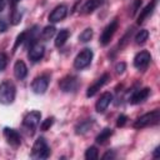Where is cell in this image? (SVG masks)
Instances as JSON below:
<instances>
[{
	"instance_id": "obj_1",
	"label": "cell",
	"mask_w": 160,
	"mask_h": 160,
	"mask_svg": "<svg viewBox=\"0 0 160 160\" xmlns=\"http://www.w3.org/2000/svg\"><path fill=\"white\" fill-rule=\"evenodd\" d=\"M15 95H16L15 85L10 80H5L0 84V104L2 105L12 104V101L15 100Z\"/></svg>"
},
{
	"instance_id": "obj_2",
	"label": "cell",
	"mask_w": 160,
	"mask_h": 160,
	"mask_svg": "<svg viewBox=\"0 0 160 160\" xmlns=\"http://www.w3.org/2000/svg\"><path fill=\"white\" fill-rule=\"evenodd\" d=\"M50 155V148L48 145V142L45 141L44 138H39L36 139V141L32 145L31 149V158L32 159H48Z\"/></svg>"
},
{
	"instance_id": "obj_3",
	"label": "cell",
	"mask_w": 160,
	"mask_h": 160,
	"mask_svg": "<svg viewBox=\"0 0 160 160\" xmlns=\"http://www.w3.org/2000/svg\"><path fill=\"white\" fill-rule=\"evenodd\" d=\"M160 120V112L159 110H154L151 112H148V114H144L142 116L138 118L134 122V128L135 129H142V128H146V126H151V125H155L158 124Z\"/></svg>"
},
{
	"instance_id": "obj_4",
	"label": "cell",
	"mask_w": 160,
	"mask_h": 160,
	"mask_svg": "<svg viewBox=\"0 0 160 160\" xmlns=\"http://www.w3.org/2000/svg\"><path fill=\"white\" fill-rule=\"evenodd\" d=\"M91 60H92V50L91 49H84L76 55V58L74 60V68L78 70H82L90 65Z\"/></svg>"
},
{
	"instance_id": "obj_5",
	"label": "cell",
	"mask_w": 160,
	"mask_h": 160,
	"mask_svg": "<svg viewBox=\"0 0 160 160\" xmlns=\"http://www.w3.org/2000/svg\"><path fill=\"white\" fill-rule=\"evenodd\" d=\"M116 29H118V20L115 19V20H112L110 24H108V25L105 26V29L102 30V34H101V36H100V44L104 45V46L108 45V44L110 42V40L112 39V36H114Z\"/></svg>"
},
{
	"instance_id": "obj_6",
	"label": "cell",
	"mask_w": 160,
	"mask_h": 160,
	"mask_svg": "<svg viewBox=\"0 0 160 160\" xmlns=\"http://www.w3.org/2000/svg\"><path fill=\"white\" fill-rule=\"evenodd\" d=\"M60 89L65 92H70V91H75L79 86V80L76 76H72V75H68L65 76L60 82Z\"/></svg>"
},
{
	"instance_id": "obj_7",
	"label": "cell",
	"mask_w": 160,
	"mask_h": 160,
	"mask_svg": "<svg viewBox=\"0 0 160 160\" xmlns=\"http://www.w3.org/2000/svg\"><path fill=\"white\" fill-rule=\"evenodd\" d=\"M48 85H49V78L46 75H41L34 79L31 84V89L35 94H44L48 89Z\"/></svg>"
},
{
	"instance_id": "obj_8",
	"label": "cell",
	"mask_w": 160,
	"mask_h": 160,
	"mask_svg": "<svg viewBox=\"0 0 160 160\" xmlns=\"http://www.w3.org/2000/svg\"><path fill=\"white\" fill-rule=\"evenodd\" d=\"M40 119H41V112H40V111H38V110L30 111V112L26 114L25 118H24V126H26V128L30 129V130H34V129L39 125Z\"/></svg>"
},
{
	"instance_id": "obj_9",
	"label": "cell",
	"mask_w": 160,
	"mask_h": 160,
	"mask_svg": "<svg viewBox=\"0 0 160 160\" xmlns=\"http://www.w3.org/2000/svg\"><path fill=\"white\" fill-rule=\"evenodd\" d=\"M150 60H151V56L148 51H140L134 58V66L139 70H145L150 64Z\"/></svg>"
},
{
	"instance_id": "obj_10",
	"label": "cell",
	"mask_w": 160,
	"mask_h": 160,
	"mask_svg": "<svg viewBox=\"0 0 160 160\" xmlns=\"http://www.w3.org/2000/svg\"><path fill=\"white\" fill-rule=\"evenodd\" d=\"M44 52H45V48L44 45L39 44V42H34L32 45H30L29 48V52H28V56L31 61H39L42 56H44Z\"/></svg>"
},
{
	"instance_id": "obj_11",
	"label": "cell",
	"mask_w": 160,
	"mask_h": 160,
	"mask_svg": "<svg viewBox=\"0 0 160 160\" xmlns=\"http://www.w3.org/2000/svg\"><path fill=\"white\" fill-rule=\"evenodd\" d=\"M4 136L6 139V141L14 146V148H18L20 144H21V138L19 135V132L14 129H10V128H5L4 129Z\"/></svg>"
},
{
	"instance_id": "obj_12",
	"label": "cell",
	"mask_w": 160,
	"mask_h": 160,
	"mask_svg": "<svg viewBox=\"0 0 160 160\" xmlns=\"http://www.w3.org/2000/svg\"><path fill=\"white\" fill-rule=\"evenodd\" d=\"M108 80H109V74H104V75H101L91 86H89V89H88V91H86V96L88 98H91V96H94L106 82H108Z\"/></svg>"
},
{
	"instance_id": "obj_13",
	"label": "cell",
	"mask_w": 160,
	"mask_h": 160,
	"mask_svg": "<svg viewBox=\"0 0 160 160\" xmlns=\"http://www.w3.org/2000/svg\"><path fill=\"white\" fill-rule=\"evenodd\" d=\"M66 14H68V8H66L65 5H59V6H56V8L50 12V15H49V21H51V22H59V21H61L62 19H65Z\"/></svg>"
},
{
	"instance_id": "obj_14",
	"label": "cell",
	"mask_w": 160,
	"mask_h": 160,
	"mask_svg": "<svg viewBox=\"0 0 160 160\" xmlns=\"http://www.w3.org/2000/svg\"><path fill=\"white\" fill-rule=\"evenodd\" d=\"M111 101H112V95H111L110 92H104V94H101V96L99 98V100H98L96 104H95V110H96L98 112H104V111L108 109V106L110 105Z\"/></svg>"
},
{
	"instance_id": "obj_15",
	"label": "cell",
	"mask_w": 160,
	"mask_h": 160,
	"mask_svg": "<svg viewBox=\"0 0 160 160\" xmlns=\"http://www.w3.org/2000/svg\"><path fill=\"white\" fill-rule=\"evenodd\" d=\"M149 94H150V89L149 88H144V89H140V90H136V91H134L132 92V95L130 96V102L131 104H140V102H142L144 100H146L148 99V96H149Z\"/></svg>"
},
{
	"instance_id": "obj_16",
	"label": "cell",
	"mask_w": 160,
	"mask_h": 160,
	"mask_svg": "<svg viewBox=\"0 0 160 160\" xmlns=\"http://www.w3.org/2000/svg\"><path fill=\"white\" fill-rule=\"evenodd\" d=\"M14 75L19 80H22V79L26 78V75H28V68H26V64L22 60H18L15 62V65H14Z\"/></svg>"
},
{
	"instance_id": "obj_17",
	"label": "cell",
	"mask_w": 160,
	"mask_h": 160,
	"mask_svg": "<svg viewBox=\"0 0 160 160\" xmlns=\"http://www.w3.org/2000/svg\"><path fill=\"white\" fill-rule=\"evenodd\" d=\"M155 4H156V1L152 0L151 2H149V4L140 11V15H139V18H138V24H141V22L152 12V10H154V8H155Z\"/></svg>"
},
{
	"instance_id": "obj_18",
	"label": "cell",
	"mask_w": 160,
	"mask_h": 160,
	"mask_svg": "<svg viewBox=\"0 0 160 160\" xmlns=\"http://www.w3.org/2000/svg\"><path fill=\"white\" fill-rule=\"evenodd\" d=\"M11 6V14H10V22L12 25H18L21 20V12L18 10V4L16 2H10Z\"/></svg>"
},
{
	"instance_id": "obj_19",
	"label": "cell",
	"mask_w": 160,
	"mask_h": 160,
	"mask_svg": "<svg viewBox=\"0 0 160 160\" xmlns=\"http://www.w3.org/2000/svg\"><path fill=\"white\" fill-rule=\"evenodd\" d=\"M101 4H102V0H88L82 6V12L84 14H90L94 10H96Z\"/></svg>"
},
{
	"instance_id": "obj_20",
	"label": "cell",
	"mask_w": 160,
	"mask_h": 160,
	"mask_svg": "<svg viewBox=\"0 0 160 160\" xmlns=\"http://www.w3.org/2000/svg\"><path fill=\"white\" fill-rule=\"evenodd\" d=\"M92 125H94V120H92V119H88V120L81 121V122L78 124L76 128H75L76 134H85V132H88V131L91 129Z\"/></svg>"
},
{
	"instance_id": "obj_21",
	"label": "cell",
	"mask_w": 160,
	"mask_h": 160,
	"mask_svg": "<svg viewBox=\"0 0 160 160\" xmlns=\"http://www.w3.org/2000/svg\"><path fill=\"white\" fill-rule=\"evenodd\" d=\"M69 35H70V31H69V30H66V29L60 30V32H59V34L56 35V38H55V46L61 48V46L66 42Z\"/></svg>"
},
{
	"instance_id": "obj_22",
	"label": "cell",
	"mask_w": 160,
	"mask_h": 160,
	"mask_svg": "<svg viewBox=\"0 0 160 160\" xmlns=\"http://www.w3.org/2000/svg\"><path fill=\"white\" fill-rule=\"evenodd\" d=\"M55 28L54 26H51V25H49V26H45L42 30H41V34H40V38L42 39V40H49V39H51L52 36H54V34H55Z\"/></svg>"
},
{
	"instance_id": "obj_23",
	"label": "cell",
	"mask_w": 160,
	"mask_h": 160,
	"mask_svg": "<svg viewBox=\"0 0 160 160\" xmlns=\"http://www.w3.org/2000/svg\"><path fill=\"white\" fill-rule=\"evenodd\" d=\"M111 134H112V131H111V129H109V128H105L104 130H101V132L96 136V142H99V144H104L110 136H111Z\"/></svg>"
},
{
	"instance_id": "obj_24",
	"label": "cell",
	"mask_w": 160,
	"mask_h": 160,
	"mask_svg": "<svg viewBox=\"0 0 160 160\" xmlns=\"http://www.w3.org/2000/svg\"><path fill=\"white\" fill-rule=\"evenodd\" d=\"M98 158H99L98 149H96L95 146L88 148V150L85 151V159H86V160H96Z\"/></svg>"
},
{
	"instance_id": "obj_25",
	"label": "cell",
	"mask_w": 160,
	"mask_h": 160,
	"mask_svg": "<svg viewBox=\"0 0 160 160\" xmlns=\"http://www.w3.org/2000/svg\"><path fill=\"white\" fill-rule=\"evenodd\" d=\"M148 38H149V31L148 30H140L138 34H136V36H135V42L136 44H144L146 40H148Z\"/></svg>"
},
{
	"instance_id": "obj_26",
	"label": "cell",
	"mask_w": 160,
	"mask_h": 160,
	"mask_svg": "<svg viewBox=\"0 0 160 160\" xmlns=\"http://www.w3.org/2000/svg\"><path fill=\"white\" fill-rule=\"evenodd\" d=\"M91 38H92V29H91V28L85 29V30L79 35V40H80L81 42H88V41L91 40Z\"/></svg>"
},
{
	"instance_id": "obj_27",
	"label": "cell",
	"mask_w": 160,
	"mask_h": 160,
	"mask_svg": "<svg viewBox=\"0 0 160 160\" xmlns=\"http://www.w3.org/2000/svg\"><path fill=\"white\" fill-rule=\"evenodd\" d=\"M52 124H54V118H48L46 120H44V121L41 122L40 129H41L42 131H46V130H49V129L52 126Z\"/></svg>"
},
{
	"instance_id": "obj_28",
	"label": "cell",
	"mask_w": 160,
	"mask_h": 160,
	"mask_svg": "<svg viewBox=\"0 0 160 160\" xmlns=\"http://www.w3.org/2000/svg\"><path fill=\"white\" fill-rule=\"evenodd\" d=\"M8 64V56L4 52H0V72L6 68Z\"/></svg>"
},
{
	"instance_id": "obj_29",
	"label": "cell",
	"mask_w": 160,
	"mask_h": 160,
	"mask_svg": "<svg viewBox=\"0 0 160 160\" xmlns=\"http://www.w3.org/2000/svg\"><path fill=\"white\" fill-rule=\"evenodd\" d=\"M25 35H26V32H21L18 38H16V41H15V45H14V50L21 44V42H24L25 41Z\"/></svg>"
},
{
	"instance_id": "obj_30",
	"label": "cell",
	"mask_w": 160,
	"mask_h": 160,
	"mask_svg": "<svg viewBox=\"0 0 160 160\" xmlns=\"http://www.w3.org/2000/svg\"><path fill=\"white\" fill-rule=\"evenodd\" d=\"M125 68H126L125 62H119V64H118V65L115 66L116 74H122V72H124V70H125Z\"/></svg>"
},
{
	"instance_id": "obj_31",
	"label": "cell",
	"mask_w": 160,
	"mask_h": 160,
	"mask_svg": "<svg viewBox=\"0 0 160 160\" xmlns=\"http://www.w3.org/2000/svg\"><path fill=\"white\" fill-rule=\"evenodd\" d=\"M126 120H128L126 115H120V116L118 118L116 125H118V126H124V125H125V122H126Z\"/></svg>"
},
{
	"instance_id": "obj_32",
	"label": "cell",
	"mask_w": 160,
	"mask_h": 160,
	"mask_svg": "<svg viewBox=\"0 0 160 160\" xmlns=\"http://www.w3.org/2000/svg\"><path fill=\"white\" fill-rule=\"evenodd\" d=\"M8 26H9V24L6 22V20L5 19H0V32L6 31L8 30Z\"/></svg>"
},
{
	"instance_id": "obj_33",
	"label": "cell",
	"mask_w": 160,
	"mask_h": 160,
	"mask_svg": "<svg viewBox=\"0 0 160 160\" xmlns=\"http://www.w3.org/2000/svg\"><path fill=\"white\" fill-rule=\"evenodd\" d=\"M141 5V0H134V4H132V11H131V15H134L136 12V10L139 9V6Z\"/></svg>"
},
{
	"instance_id": "obj_34",
	"label": "cell",
	"mask_w": 160,
	"mask_h": 160,
	"mask_svg": "<svg viewBox=\"0 0 160 160\" xmlns=\"http://www.w3.org/2000/svg\"><path fill=\"white\" fill-rule=\"evenodd\" d=\"M115 158V154L112 151H108L106 154L102 155V159H114Z\"/></svg>"
},
{
	"instance_id": "obj_35",
	"label": "cell",
	"mask_w": 160,
	"mask_h": 160,
	"mask_svg": "<svg viewBox=\"0 0 160 160\" xmlns=\"http://www.w3.org/2000/svg\"><path fill=\"white\" fill-rule=\"evenodd\" d=\"M4 6H5V0H0V12L4 10Z\"/></svg>"
},
{
	"instance_id": "obj_36",
	"label": "cell",
	"mask_w": 160,
	"mask_h": 160,
	"mask_svg": "<svg viewBox=\"0 0 160 160\" xmlns=\"http://www.w3.org/2000/svg\"><path fill=\"white\" fill-rule=\"evenodd\" d=\"M159 149H160V148L158 146V148L154 150V158H159Z\"/></svg>"
}]
</instances>
